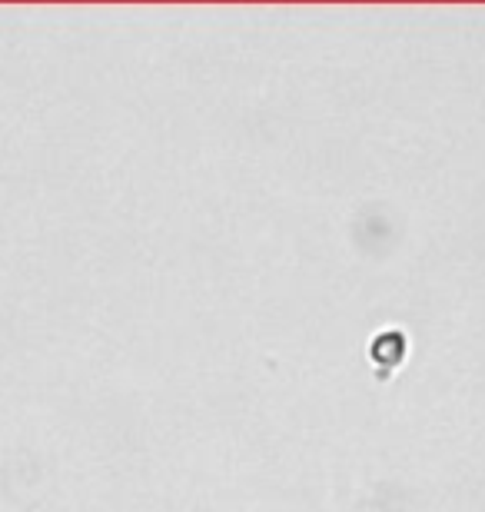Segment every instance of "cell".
Here are the masks:
<instances>
[{"mask_svg": "<svg viewBox=\"0 0 485 512\" xmlns=\"http://www.w3.org/2000/svg\"><path fill=\"white\" fill-rule=\"evenodd\" d=\"M369 356H373V363L379 366L383 373H389L392 366L402 363V356H406V336L399 330H389V333H379L373 346H369Z\"/></svg>", "mask_w": 485, "mask_h": 512, "instance_id": "obj_1", "label": "cell"}]
</instances>
